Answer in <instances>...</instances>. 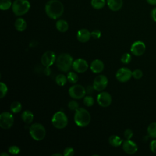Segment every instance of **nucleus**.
Wrapping results in <instances>:
<instances>
[{"label": "nucleus", "instance_id": "f257e3e1", "mask_svg": "<svg viewBox=\"0 0 156 156\" xmlns=\"http://www.w3.org/2000/svg\"><path fill=\"white\" fill-rule=\"evenodd\" d=\"M46 15L51 19L56 20L60 18L64 12V6L58 0H50L45 5Z\"/></svg>", "mask_w": 156, "mask_h": 156}, {"label": "nucleus", "instance_id": "f03ea898", "mask_svg": "<svg viewBox=\"0 0 156 156\" xmlns=\"http://www.w3.org/2000/svg\"><path fill=\"white\" fill-rule=\"evenodd\" d=\"M55 62L57 67L60 71L67 72L73 66V58L69 54L62 53L56 58Z\"/></svg>", "mask_w": 156, "mask_h": 156}, {"label": "nucleus", "instance_id": "7ed1b4c3", "mask_svg": "<svg viewBox=\"0 0 156 156\" xmlns=\"http://www.w3.org/2000/svg\"><path fill=\"white\" fill-rule=\"evenodd\" d=\"M74 120L77 126L83 127L89 124L91 120V116L86 109L79 108L75 112Z\"/></svg>", "mask_w": 156, "mask_h": 156}, {"label": "nucleus", "instance_id": "20e7f679", "mask_svg": "<svg viewBox=\"0 0 156 156\" xmlns=\"http://www.w3.org/2000/svg\"><path fill=\"white\" fill-rule=\"evenodd\" d=\"M12 8L15 15L22 16L28 12L30 4L27 0H15L12 4Z\"/></svg>", "mask_w": 156, "mask_h": 156}, {"label": "nucleus", "instance_id": "39448f33", "mask_svg": "<svg viewBox=\"0 0 156 156\" xmlns=\"http://www.w3.org/2000/svg\"><path fill=\"white\" fill-rule=\"evenodd\" d=\"M29 133L33 139L36 141H41L45 137L46 129L42 124L34 123L30 127Z\"/></svg>", "mask_w": 156, "mask_h": 156}, {"label": "nucleus", "instance_id": "423d86ee", "mask_svg": "<svg viewBox=\"0 0 156 156\" xmlns=\"http://www.w3.org/2000/svg\"><path fill=\"white\" fill-rule=\"evenodd\" d=\"M68 118L62 112L58 111L54 113L52 118V124L57 129H62L68 124Z\"/></svg>", "mask_w": 156, "mask_h": 156}, {"label": "nucleus", "instance_id": "0eeeda50", "mask_svg": "<svg viewBox=\"0 0 156 156\" xmlns=\"http://www.w3.org/2000/svg\"><path fill=\"white\" fill-rule=\"evenodd\" d=\"M13 115L8 112H2L0 115V127L3 129H9L13 124Z\"/></svg>", "mask_w": 156, "mask_h": 156}, {"label": "nucleus", "instance_id": "6e6552de", "mask_svg": "<svg viewBox=\"0 0 156 156\" xmlns=\"http://www.w3.org/2000/svg\"><path fill=\"white\" fill-rule=\"evenodd\" d=\"M69 96L73 99H80L83 98L86 94L85 88L81 85H74L71 86L68 91Z\"/></svg>", "mask_w": 156, "mask_h": 156}, {"label": "nucleus", "instance_id": "1a4fd4ad", "mask_svg": "<svg viewBox=\"0 0 156 156\" xmlns=\"http://www.w3.org/2000/svg\"><path fill=\"white\" fill-rule=\"evenodd\" d=\"M132 76V71L127 68H121L116 73L117 80L121 82H126L129 81Z\"/></svg>", "mask_w": 156, "mask_h": 156}, {"label": "nucleus", "instance_id": "9d476101", "mask_svg": "<svg viewBox=\"0 0 156 156\" xmlns=\"http://www.w3.org/2000/svg\"><path fill=\"white\" fill-rule=\"evenodd\" d=\"M108 85V79L104 75H99L94 79L93 87L96 91H101L104 90Z\"/></svg>", "mask_w": 156, "mask_h": 156}, {"label": "nucleus", "instance_id": "9b49d317", "mask_svg": "<svg viewBox=\"0 0 156 156\" xmlns=\"http://www.w3.org/2000/svg\"><path fill=\"white\" fill-rule=\"evenodd\" d=\"M56 58L55 53L53 51H48L42 55L41 62L44 66L50 67L56 61Z\"/></svg>", "mask_w": 156, "mask_h": 156}, {"label": "nucleus", "instance_id": "f8f14e48", "mask_svg": "<svg viewBox=\"0 0 156 156\" xmlns=\"http://www.w3.org/2000/svg\"><path fill=\"white\" fill-rule=\"evenodd\" d=\"M146 51V45L144 42L138 40L133 43L130 47V51L135 56L142 55Z\"/></svg>", "mask_w": 156, "mask_h": 156}, {"label": "nucleus", "instance_id": "ddd939ff", "mask_svg": "<svg viewBox=\"0 0 156 156\" xmlns=\"http://www.w3.org/2000/svg\"><path fill=\"white\" fill-rule=\"evenodd\" d=\"M97 101L100 106L107 107L109 106L112 102V96L108 93L102 91L98 94L97 96Z\"/></svg>", "mask_w": 156, "mask_h": 156}, {"label": "nucleus", "instance_id": "4468645a", "mask_svg": "<svg viewBox=\"0 0 156 156\" xmlns=\"http://www.w3.org/2000/svg\"><path fill=\"white\" fill-rule=\"evenodd\" d=\"M88 67V65L87 61L83 58H79L75 60L73 63V69L79 73H82L85 72Z\"/></svg>", "mask_w": 156, "mask_h": 156}, {"label": "nucleus", "instance_id": "2eb2a0df", "mask_svg": "<svg viewBox=\"0 0 156 156\" xmlns=\"http://www.w3.org/2000/svg\"><path fill=\"white\" fill-rule=\"evenodd\" d=\"M122 149L128 154H133L138 151L137 144L130 140H126L122 143Z\"/></svg>", "mask_w": 156, "mask_h": 156}, {"label": "nucleus", "instance_id": "dca6fc26", "mask_svg": "<svg viewBox=\"0 0 156 156\" xmlns=\"http://www.w3.org/2000/svg\"><path fill=\"white\" fill-rule=\"evenodd\" d=\"M91 37V32L86 29H81L77 33V40L82 43H85L89 41Z\"/></svg>", "mask_w": 156, "mask_h": 156}, {"label": "nucleus", "instance_id": "f3484780", "mask_svg": "<svg viewBox=\"0 0 156 156\" xmlns=\"http://www.w3.org/2000/svg\"><path fill=\"white\" fill-rule=\"evenodd\" d=\"M104 68V64L103 62L99 59L94 60L91 65L90 69L94 73H100Z\"/></svg>", "mask_w": 156, "mask_h": 156}, {"label": "nucleus", "instance_id": "a211bd4d", "mask_svg": "<svg viewBox=\"0 0 156 156\" xmlns=\"http://www.w3.org/2000/svg\"><path fill=\"white\" fill-rule=\"evenodd\" d=\"M107 5L109 9L114 12L120 10L122 6V0H107Z\"/></svg>", "mask_w": 156, "mask_h": 156}, {"label": "nucleus", "instance_id": "6ab92c4d", "mask_svg": "<svg viewBox=\"0 0 156 156\" xmlns=\"http://www.w3.org/2000/svg\"><path fill=\"white\" fill-rule=\"evenodd\" d=\"M15 27L18 31L23 32L26 29L27 23L23 18H19L15 22Z\"/></svg>", "mask_w": 156, "mask_h": 156}, {"label": "nucleus", "instance_id": "aec40b11", "mask_svg": "<svg viewBox=\"0 0 156 156\" xmlns=\"http://www.w3.org/2000/svg\"><path fill=\"white\" fill-rule=\"evenodd\" d=\"M110 144L113 147L120 146L123 143V140L118 135H111L108 138Z\"/></svg>", "mask_w": 156, "mask_h": 156}, {"label": "nucleus", "instance_id": "412c9836", "mask_svg": "<svg viewBox=\"0 0 156 156\" xmlns=\"http://www.w3.org/2000/svg\"><path fill=\"white\" fill-rule=\"evenodd\" d=\"M56 28L60 32H66L68 29V23L64 20H59L56 22Z\"/></svg>", "mask_w": 156, "mask_h": 156}, {"label": "nucleus", "instance_id": "4be33fe9", "mask_svg": "<svg viewBox=\"0 0 156 156\" xmlns=\"http://www.w3.org/2000/svg\"><path fill=\"white\" fill-rule=\"evenodd\" d=\"M21 118L25 123L30 124L34 120V114L29 110H25L21 115Z\"/></svg>", "mask_w": 156, "mask_h": 156}, {"label": "nucleus", "instance_id": "5701e85b", "mask_svg": "<svg viewBox=\"0 0 156 156\" xmlns=\"http://www.w3.org/2000/svg\"><path fill=\"white\" fill-rule=\"evenodd\" d=\"M147 135L152 138H156V122H151L147 129Z\"/></svg>", "mask_w": 156, "mask_h": 156}, {"label": "nucleus", "instance_id": "b1692460", "mask_svg": "<svg viewBox=\"0 0 156 156\" xmlns=\"http://www.w3.org/2000/svg\"><path fill=\"white\" fill-rule=\"evenodd\" d=\"M91 6L95 9H101L105 5V0H91Z\"/></svg>", "mask_w": 156, "mask_h": 156}, {"label": "nucleus", "instance_id": "393cba45", "mask_svg": "<svg viewBox=\"0 0 156 156\" xmlns=\"http://www.w3.org/2000/svg\"><path fill=\"white\" fill-rule=\"evenodd\" d=\"M67 77H66L65 75L62 74L57 75L55 77V82L59 86L65 85L67 82Z\"/></svg>", "mask_w": 156, "mask_h": 156}, {"label": "nucleus", "instance_id": "a878e982", "mask_svg": "<svg viewBox=\"0 0 156 156\" xmlns=\"http://www.w3.org/2000/svg\"><path fill=\"white\" fill-rule=\"evenodd\" d=\"M22 109L21 104L18 101L13 102L10 105V110L14 113H19Z\"/></svg>", "mask_w": 156, "mask_h": 156}, {"label": "nucleus", "instance_id": "bb28decb", "mask_svg": "<svg viewBox=\"0 0 156 156\" xmlns=\"http://www.w3.org/2000/svg\"><path fill=\"white\" fill-rule=\"evenodd\" d=\"M12 5L11 0H0V9L2 10H7Z\"/></svg>", "mask_w": 156, "mask_h": 156}, {"label": "nucleus", "instance_id": "cd10ccee", "mask_svg": "<svg viewBox=\"0 0 156 156\" xmlns=\"http://www.w3.org/2000/svg\"><path fill=\"white\" fill-rule=\"evenodd\" d=\"M67 79L71 83H76L78 81L79 77L76 73L74 72H69L67 74Z\"/></svg>", "mask_w": 156, "mask_h": 156}, {"label": "nucleus", "instance_id": "c85d7f7f", "mask_svg": "<svg viewBox=\"0 0 156 156\" xmlns=\"http://www.w3.org/2000/svg\"><path fill=\"white\" fill-rule=\"evenodd\" d=\"M0 91H1L0 98H3L7 94L8 88L7 85L4 82H2L0 83Z\"/></svg>", "mask_w": 156, "mask_h": 156}, {"label": "nucleus", "instance_id": "c756f323", "mask_svg": "<svg viewBox=\"0 0 156 156\" xmlns=\"http://www.w3.org/2000/svg\"><path fill=\"white\" fill-rule=\"evenodd\" d=\"M94 101L92 96H87L83 98V103L87 107H91L94 104Z\"/></svg>", "mask_w": 156, "mask_h": 156}, {"label": "nucleus", "instance_id": "7c9ffc66", "mask_svg": "<svg viewBox=\"0 0 156 156\" xmlns=\"http://www.w3.org/2000/svg\"><path fill=\"white\" fill-rule=\"evenodd\" d=\"M131 60L132 57L129 53H124L121 58V61L124 64L129 63L131 62Z\"/></svg>", "mask_w": 156, "mask_h": 156}, {"label": "nucleus", "instance_id": "2f4dec72", "mask_svg": "<svg viewBox=\"0 0 156 156\" xmlns=\"http://www.w3.org/2000/svg\"><path fill=\"white\" fill-rule=\"evenodd\" d=\"M143 76V71L141 69H136L132 71V77L135 79H140Z\"/></svg>", "mask_w": 156, "mask_h": 156}, {"label": "nucleus", "instance_id": "473e14b6", "mask_svg": "<svg viewBox=\"0 0 156 156\" xmlns=\"http://www.w3.org/2000/svg\"><path fill=\"white\" fill-rule=\"evenodd\" d=\"M9 152L12 155H17L20 152V149L17 146H11L8 149Z\"/></svg>", "mask_w": 156, "mask_h": 156}, {"label": "nucleus", "instance_id": "72a5a7b5", "mask_svg": "<svg viewBox=\"0 0 156 156\" xmlns=\"http://www.w3.org/2000/svg\"><path fill=\"white\" fill-rule=\"evenodd\" d=\"M68 108L71 110L76 111L79 108V104L76 101H71L68 104Z\"/></svg>", "mask_w": 156, "mask_h": 156}, {"label": "nucleus", "instance_id": "f704fd0d", "mask_svg": "<svg viewBox=\"0 0 156 156\" xmlns=\"http://www.w3.org/2000/svg\"><path fill=\"white\" fill-rule=\"evenodd\" d=\"M74 154V151L73 147H68L65 149L63 151V155L65 156H72Z\"/></svg>", "mask_w": 156, "mask_h": 156}, {"label": "nucleus", "instance_id": "c9c22d12", "mask_svg": "<svg viewBox=\"0 0 156 156\" xmlns=\"http://www.w3.org/2000/svg\"><path fill=\"white\" fill-rule=\"evenodd\" d=\"M133 131L130 129H127L125 130L124 132V136L126 140H130L133 136Z\"/></svg>", "mask_w": 156, "mask_h": 156}, {"label": "nucleus", "instance_id": "e433bc0d", "mask_svg": "<svg viewBox=\"0 0 156 156\" xmlns=\"http://www.w3.org/2000/svg\"><path fill=\"white\" fill-rule=\"evenodd\" d=\"M91 37L94 39H99L101 36V32L98 29H95L91 32Z\"/></svg>", "mask_w": 156, "mask_h": 156}, {"label": "nucleus", "instance_id": "4c0bfd02", "mask_svg": "<svg viewBox=\"0 0 156 156\" xmlns=\"http://www.w3.org/2000/svg\"><path fill=\"white\" fill-rule=\"evenodd\" d=\"M149 147L152 153L156 154V140H154L150 143Z\"/></svg>", "mask_w": 156, "mask_h": 156}, {"label": "nucleus", "instance_id": "58836bf2", "mask_svg": "<svg viewBox=\"0 0 156 156\" xmlns=\"http://www.w3.org/2000/svg\"><path fill=\"white\" fill-rule=\"evenodd\" d=\"M86 90V93H87L88 94H91L92 93H93L94 91L95 90L93 85L91 86V85H88L87 88L85 89Z\"/></svg>", "mask_w": 156, "mask_h": 156}, {"label": "nucleus", "instance_id": "ea45409f", "mask_svg": "<svg viewBox=\"0 0 156 156\" xmlns=\"http://www.w3.org/2000/svg\"><path fill=\"white\" fill-rule=\"evenodd\" d=\"M151 17L154 21L156 22V7L152 9L151 12Z\"/></svg>", "mask_w": 156, "mask_h": 156}, {"label": "nucleus", "instance_id": "a19ab883", "mask_svg": "<svg viewBox=\"0 0 156 156\" xmlns=\"http://www.w3.org/2000/svg\"><path fill=\"white\" fill-rule=\"evenodd\" d=\"M44 73L46 75H49L51 73V70L49 68V67H46L44 70Z\"/></svg>", "mask_w": 156, "mask_h": 156}, {"label": "nucleus", "instance_id": "79ce46f5", "mask_svg": "<svg viewBox=\"0 0 156 156\" xmlns=\"http://www.w3.org/2000/svg\"><path fill=\"white\" fill-rule=\"evenodd\" d=\"M146 1L151 5H156V0H146Z\"/></svg>", "mask_w": 156, "mask_h": 156}, {"label": "nucleus", "instance_id": "37998d69", "mask_svg": "<svg viewBox=\"0 0 156 156\" xmlns=\"http://www.w3.org/2000/svg\"><path fill=\"white\" fill-rule=\"evenodd\" d=\"M1 156H9V154L5 152H2L1 154Z\"/></svg>", "mask_w": 156, "mask_h": 156}, {"label": "nucleus", "instance_id": "c03bdc74", "mask_svg": "<svg viewBox=\"0 0 156 156\" xmlns=\"http://www.w3.org/2000/svg\"><path fill=\"white\" fill-rule=\"evenodd\" d=\"M52 155H53V156H55V155H59V156H61V155H62V154H58V153H56V154H52Z\"/></svg>", "mask_w": 156, "mask_h": 156}]
</instances>
